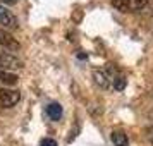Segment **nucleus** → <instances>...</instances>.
Wrapping results in <instances>:
<instances>
[{
    "label": "nucleus",
    "instance_id": "obj_1",
    "mask_svg": "<svg viewBox=\"0 0 153 146\" xmlns=\"http://www.w3.org/2000/svg\"><path fill=\"white\" fill-rule=\"evenodd\" d=\"M148 0H112V7L120 12H138L146 7Z\"/></svg>",
    "mask_w": 153,
    "mask_h": 146
},
{
    "label": "nucleus",
    "instance_id": "obj_2",
    "mask_svg": "<svg viewBox=\"0 0 153 146\" xmlns=\"http://www.w3.org/2000/svg\"><path fill=\"white\" fill-rule=\"evenodd\" d=\"M0 69L9 70V69H22V60H19L16 55L0 50Z\"/></svg>",
    "mask_w": 153,
    "mask_h": 146
},
{
    "label": "nucleus",
    "instance_id": "obj_3",
    "mask_svg": "<svg viewBox=\"0 0 153 146\" xmlns=\"http://www.w3.org/2000/svg\"><path fill=\"white\" fill-rule=\"evenodd\" d=\"M21 100V93L16 90H0V105L5 107V108H10L14 107L17 102Z\"/></svg>",
    "mask_w": 153,
    "mask_h": 146
},
{
    "label": "nucleus",
    "instance_id": "obj_4",
    "mask_svg": "<svg viewBox=\"0 0 153 146\" xmlns=\"http://www.w3.org/2000/svg\"><path fill=\"white\" fill-rule=\"evenodd\" d=\"M0 24L4 26V28H9V29H14L19 26V22H17V17L12 14V10H9L5 5H2L0 4Z\"/></svg>",
    "mask_w": 153,
    "mask_h": 146
},
{
    "label": "nucleus",
    "instance_id": "obj_5",
    "mask_svg": "<svg viewBox=\"0 0 153 146\" xmlns=\"http://www.w3.org/2000/svg\"><path fill=\"white\" fill-rule=\"evenodd\" d=\"M0 47H2L4 50H12V52L21 48L19 42H17L10 33H7L4 28H0Z\"/></svg>",
    "mask_w": 153,
    "mask_h": 146
},
{
    "label": "nucleus",
    "instance_id": "obj_6",
    "mask_svg": "<svg viewBox=\"0 0 153 146\" xmlns=\"http://www.w3.org/2000/svg\"><path fill=\"white\" fill-rule=\"evenodd\" d=\"M93 79H95V83H97L100 88H103V90H108V88H112L110 77H108V74H107L105 70L95 69V70H93Z\"/></svg>",
    "mask_w": 153,
    "mask_h": 146
},
{
    "label": "nucleus",
    "instance_id": "obj_7",
    "mask_svg": "<svg viewBox=\"0 0 153 146\" xmlns=\"http://www.w3.org/2000/svg\"><path fill=\"white\" fill-rule=\"evenodd\" d=\"M112 143L115 146H129V139H127V134L122 131H114L110 134Z\"/></svg>",
    "mask_w": 153,
    "mask_h": 146
},
{
    "label": "nucleus",
    "instance_id": "obj_8",
    "mask_svg": "<svg viewBox=\"0 0 153 146\" xmlns=\"http://www.w3.org/2000/svg\"><path fill=\"white\" fill-rule=\"evenodd\" d=\"M45 112H47V115H48L52 120H59V119L62 117V105L60 103H50L47 108H45Z\"/></svg>",
    "mask_w": 153,
    "mask_h": 146
},
{
    "label": "nucleus",
    "instance_id": "obj_9",
    "mask_svg": "<svg viewBox=\"0 0 153 146\" xmlns=\"http://www.w3.org/2000/svg\"><path fill=\"white\" fill-rule=\"evenodd\" d=\"M17 81H19L17 74H12V72H9V70H2L0 69V83L12 86V84H17Z\"/></svg>",
    "mask_w": 153,
    "mask_h": 146
},
{
    "label": "nucleus",
    "instance_id": "obj_10",
    "mask_svg": "<svg viewBox=\"0 0 153 146\" xmlns=\"http://www.w3.org/2000/svg\"><path fill=\"white\" fill-rule=\"evenodd\" d=\"M40 146H57V141L55 139H50V138H45L40 143Z\"/></svg>",
    "mask_w": 153,
    "mask_h": 146
},
{
    "label": "nucleus",
    "instance_id": "obj_11",
    "mask_svg": "<svg viewBox=\"0 0 153 146\" xmlns=\"http://www.w3.org/2000/svg\"><path fill=\"white\" fill-rule=\"evenodd\" d=\"M146 138L153 145V127H146Z\"/></svg>",
    "mask_w": 153,
    "mask_h": 146
},
{
    "label": "nucleus",
    "instance_id": "obj_12",
    "mask_svg": "<svg viewBox=\"0 0 153 146\" xmlns=\"http://www.w3.org/2000/svg\"><path fill=\"white\" fill-rule=\"evenodd\" d=\"M0 2H2V5H4V4H16L17 0H0Z\"/></svg>",
    "mask_w": 153,
    "mask_h": 146
},
{
    "label": "nucleus",
    "instance_id": "obj_13",
    "mask_svg": "<svg viewBox=\"0 0 153 146\" xmlns=\"http://www.w3.org/2000/svg\"><path fill=\"white\" fill-rule=\"evenodd\" d=\"M152 119H153V113H152Z\"/></svg>",
    "mask_w": 153,
    "mask_h": 146
}]
</instances>
